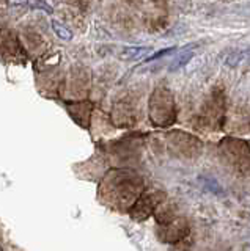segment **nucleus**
Instances as JSON below:
<instances>
[{
	"instance_id": "nucleus-1",
	"label": "nucleus",
	"mask_w": 250,
	"mask_h": 251,
	"mask_svg": "<svg viewBox=\"0 0 250 251\" xmlns=\"http://www.w3.org/2000/svg\"><path fill=\"white\" fill-rule=\"evenodd\" d=\"M191 232V225L184 217H175L170 222L159 225L158 237L164 243H178L184 240Z\"/></svg>"
},
{
	"instance_id": "nucleus-2",
	"label": "nucleus",
	"mask_w": 250,
	"mask_h": 251,
	"mask_svg": "<svg viewBox=\"0 0 250 251\" xmlns=\"http://www.w3.org/2000/svg\"><path fill=\"white\" fill-rule=\"evenodd\" d=\"M164 200H166V193L164 192L156 190V192L143 193L134 204H132L131 218L136 220V222H143V220L153 215V212L158 209V206Z\"/></svg>"
},
{
	"instance_id": "nucleus-3",
	"label": "nucleus",
	"mask_w": 250,
	"mask_h": 251,
	"mask_svg": "<svg viewBox=\"0 0 250 251\" xmlns=\"http://www.w3.org/2000/svg\"><path fill=\"white\" fill-rule=\"evenodd\" d=\"M151 49L150 47H142V46H134V47H124L120 53L121 60H139L148 55Z\"/></svg>"
},
{
	"instance_id": "nucleus-4",
	"label": "nucleus",
	"mask_w": 250,
	"mask_h": 251,
	"mask_svg": "<svg viewBox=\"0 0 250 251\" xmlns=\"http://www.w3.org/2000/svg\"><path fill=\"white\" fill-rule=\"evenodd\" d=\"M51 27L54 30V33H56L60 39H63V41H71V39H73V31H71V28L66 27L65 24H61V21L52 19L51 21Z\"/></svg>"
},
{
	"instance_id": "nucleus-5",
	"label": "nucleus",
	"mask_w": 250,
	"mask_h": 251,
	"mask_svg": "<svg viewBox=\"0 0 250 251\" xmlns=\"http://www.w3.org/2000/svg\"><path fill=\"white\" fill-rule=\"evenodd\" d=\"M194 57V52L192 50H187V52H183L179 57H176L173 61H171V65H170V71H176V69H181L184 65H187L189 63V60Z\"/></svg>"
},
{
	"instance_id": "nucleus-6",
	"label": "nucleus",
	"mask_w": 250,
	"mask_h": 251,
	"mask_svg": "<svg viewBox=\"0 0 250 251\" xmlns=\"http://www.w3.org/2000/svg\"><path fill=\"white\" fill-rule=\"evenodd\" d=\"M66 3L69 6H74V8H77V10L83 11L85 6H87V3H88V0H66Z\"/></svg>"
},
{
	"instance_id": "nucleus-7",
	"label": "nucleus",
	"mask_w": 250,
	"mask_h": 251,
	"mask_svg": "<svg viewBox=\"0 0 250 251\" xmlns=\"http://www.w3.org/2000/svg\"><path fill=\"white\" fill-rule=\"evenodd\" d=\"M10 6H27L28 0H6Z\"/></svg>"
}]
</instances>
